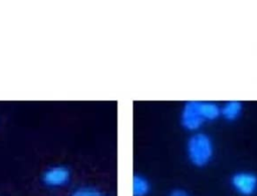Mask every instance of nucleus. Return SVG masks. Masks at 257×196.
Wrapping results in <instances>:
<instances>
[{
  "mask_svg": "<svg viewBox=\"0 0 257 196\" xmlns=\"http://www.w3.org/2000/svg\"><path fill=\"white\" fill-rule=\"evenodd\" d=\"M231 184L241 196H252L257 191V175L252 172H237L232 176Z\"/></svg>",
  "mask_w": 257,
  "mask_h": 196,
  "instance_id": "7ed1b4c3",
  "label": "nucleus"
},
{
  "mask_svg": "<svg viewBox=\"0 0 257 196\" xmlns=\"http://www.w3.org/2000/svg\"><path fill=\"white\" fill-rule=\"evenodd\" d=\"M169 196H190V195L182 189H175L170 193Z\"/></svg>",
  "mask_w": 257,
  "mask_h": 196,
  "instance_id": "1a4fd4ad",
  "label": "nucleus"
},
{
  "mask_svg": "<svg viewBox=\"0 0 257 196\" xmlns=\"http://www.w3.org/2000/svg\"><path fill=\"white\" fill-rule=\"evenodd\" d=\"M214 153L211 138L203 133H196L190 137L187 143V154L190 162L196 167L206 166Z\"/></svg>",
  "mask_w": 257,
  "mask_h": 196,
  "instance_id": "f257e3e1",
  "label": "nucleus"
},
{
  "mask_svg": "<svg viewBox=\"0 0 257 196\" xmlns=\"http://www.w3.org/2000/svg\"><path fill=\"white\" fill-rule=\"evenodd\" d=\"M70 179V172L64 166H54L47 169L42 177L43 183L49 187H60Z\"/></svg>",
  "mask_w": 257,
  "mask_h": 196,
  "instance_id": "20e7f679",
  "label": "nucleus"
},
{
  "mask_svg": "<svg viewBox=\"0 0 257 196\" xmlns=\"http://www.w3.org/2000/svg\"><path fill=\"white\" fill-rule=\"evenodd\" d=\"M201 113L205 121H214L221 115V109L212 102H201Z\"/></svg>",
  "mask_w": 257,
  "mask_h": 196,
  "instance_id": "0eeeda50",
  "label": "nucleus"
},
{
  "mask_svg": "<svg viewBox=\"0 0 257 196\" xmlns=\"http://www.w3.org/2000/svg\"><path fill=\"white\" fill-rule=\"evenodd\" d=\"M205 122L201 113V102H187L181 114V124L188 131L198 130Z\"/></svg>",
  "mask_w": 257,
  "mask_h": 196,
  "instance_id": "f03ea898",
  "label": "nucleus"
},
{
  "mask_svg": "<svg viewBox=\"0 0 257 196\" xmlns=\"http://www.w3.org/2000/svg\"><path fill=\"white\" fill-rule=\"evenodd\" d=\"M70 196H101L100 192L91 187H80L74 190Z\"/></svg>",
  "mask_w": 257,
  "mask_h": 196,
  "instance_id": "6e6552de",
  "label": "nucleus"
},
{
  "mask_svg": "<svg viewBox=\"0 0 257 196\" xmlns=\"http://www.w3.org/2000/svg\"><path fill=\"white\" fill-rule=\"evenodd\" d=\"M151 190L150 182L142 175H135L133 179L134 196H147Z\"/></svg>",
  "mask_w": 257,
  "mask_h": 196,
  "instance_id": "423d86ee",
  "label": "nucleus"
},
{
  "mask_svg": "<svg viewBox=\"0 0 257 196\" xmlns=\"http://www.w3.org/2000/svg\"><path fill=\"white\" fill-rule=\"evenodd\" d=\"M242 113V104L238 101L227 102L221 109V115L227 121H235Z\"/></svg>",
  "mask_w": 257,
  "mask_h": 196,
  "instance_id": "39448f33",
  "label": "nucleus"
}]
</instances>
